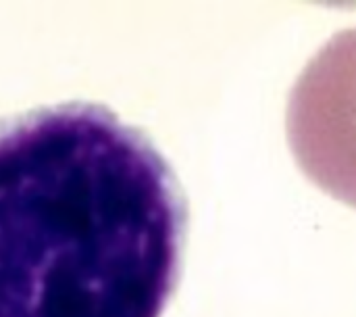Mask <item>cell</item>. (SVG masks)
Wrapping results in <instances>:
<instances>
[{
  "label": "cell",
  "instance_id": "obj_1",
  "mask_svg": "<svg viewBox=\"0 0 356 317\" xmlns=\"http://www.w3.org/2000/svg\"><path fill=\"white\" fill-rule=\"evenodd\" d=\"M188 224L171 163L113 109L0 117V317H163Z\"/></svg>",
  "mask_w": 356,
  "mask_h": 317
}]
</instances>
